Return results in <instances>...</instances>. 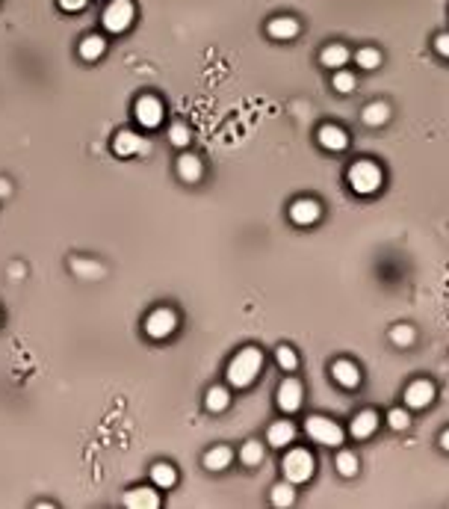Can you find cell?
<instances>
[{
  "label": "cell",
  "mask_w": 449,
  "mask_h": 509,
  "mask_svg": "<svg viewBox=\"0 0 449 509\" xmlns=\"http://www.w3.org/2000/svg\"><path fill=\"white\" fill-rule=\"evenodd\" d=\"M331 376H334V382L343 385V388H358L361 385V370L355 361H349V358H340L331 365Z\"/></svg>",
  "instance_id": "cell-12"
},
{
  "label": "cell",
  "mask_w": 449,
  "mask_h": 509,
  "mask_svg": "<svg viewBox=\"0 0 449 509\" xmlns=\"http://www.w3.org/2000/svg\"><path fill=\"white\" fill-rule=\"evenodd\" d=\"M431 400H435V385L428 379H414L405 388V406L408 408H426Z\"/></svg>",
  "instance_id": "cell-10"
},
{
  "label": "cell",
  "mask_w": 449,
  "mask_h": 509,
  "mask_svg": "<svg viewBox=\"0 0 449 509\" xmlns=\"http://www.w3.org/2000/svg\"><path fill=\"white\" fill-rule=\"evenodd\" d=\"M375 430H378V415L373 412V408H363V412H358L352 418V423H349V433H352L358 441L370 438Z\"/></svg>",
  "instance_id": "cell-14"
},
{
  "label": "cell",
  "mask_w": 449,
  "mask_h": 509,
  "mask_svg": "<svg viewBox=\"0 0 449 509\" xmlns=\"http://www.w3.org/2000/svg\"><path fill=\"white\" fill-rule=\"evenodd\" d=\"M331 86H334V92H340V95H349V92H355L358 77H355L352 72H346V69H337V72H334V80H331Z\"/></svg>",
  "instance_id": "cell-27"
},
{
  "label": "cell",
  "mask_w": 449,
  "mask_h": 509,
  "mask_svg": "<svg viewBox=\"0 0 449 509\" xmlns=\"http://www.w3.org/2000/svg\"><path fill=\"white\" fill-rule=\"evenodd\" d=\"M334 468L343 474V477H355L358 474V456L352 450H340L334 459Z\"/></svg>",
  "instance_id": "cell-28"
},
{
  "label": "cell",
  "mask_w": 449,
  "mask_h": 509,
  "mask_svg": "<svg viewBox=\"0 0 449 509\" xmlns=\"http://www.w3.org/2000/svg\"><path fill=\"white\" fill-rule=\"evenodd\" d=\"M302 403H305V388H302L298 379H284L278 385V408L281 412L293 415V412L302 408Z\"/></svg>",
  "instance_id": "cell-8"
},
{
  "label": "cell",
  "mask_w": 449,
  "mask_h": 509,
  "mask_svg": "<svg viewBox=\"0 0 449 509\" xmlns=\"http://www.w3.org/2000/svg\"><path fill=\"white\" fill-rule=\"evenodd\" d=\"M133 18H136V9H133V0H110V6L104 9V30L110 33H124Z\"/></svg>",
  "instance_id": "cell-5"
},
{
  "label": "cell",
  "mask_w": 449,
  "mask_h": 509,
  "mask_svg": "<svg viewBox=\"0 0 449 509\" xmlns=\"http://www.w3.org/2000/svg\"><path fill=\"white\" fill-rule=\"evenodd\" d=\"M240 462L243 465H248V468H255V465H260L263 462V445L260 441H245V445L240 447Z\"/></svg>",
  "instance_id": "cell-25"
},
{
  "label": "cell",
  "mask_w": 449,
  "mask_h": 509,
  "mask_svg": "<svg viewBox=\"0 0 449 509\" xmlns=\"http://www.w3.org/2000/svg\"><path fill=\"white\" fill-rule=\"evenodd\" d=\"M12 193V187H9V181L6 178H0V199H6V195Z\"/></svg>",
  "instance_id": "cell-37"
},
{
  "label": "cell",
  "mask_w": 449,
  "mask_h": 509,
  "mask_svg": "<svg viewBox=\"0 0 449 509\" xmlns=\"http://www.w3.org/2000/svg\"><path fill=\"white\" fill-rule=\"evenodd\" d=\"M284 480H290L293 486H302V483H308L310 477H313V471H317V462H313V456H310V450H305V447H293V450H287V456H284Z\"/></svg>",
  "instance_id": "cell-3"
},
{
  "label": "cell",
  "mask_w": 449,
  "mask_h": 509,
  "mask_svg": "<svg viewBox=\"0 0 449 509\" xmlns=\"http://www.w3.org/2000/svg\"><path fill=\"white\" fill-rule=\"evenodd\" d=\"M275 358H278V367L287 370V373H293V370L298 367V355H296V350H290V347H278V350H275Z\"/></svg>",
  "instance_id": "cell-32"
},
{
  "label": "cell",
  "mask_w": 449,
  "mask_h": 509,
  "mask_svg": "<svg viewBox=\"0 0 449 509\" xmlns=\"http://www.w3.org/2000/svg\"><path fill=\"white\" fill-rule=\"evenodd\" d=\"M390 119V107L385 101H373L363 107V125H370V127H381Z\"/></svg>",
  "instance_id": "cell-22"
},
{
  "label": "cell",
  "mask_w": 449,
  "mask_h": 509,
  "mask_svg": "<svg viewBox=\"0 0 449 509\" xmlns=\"http://www.w3.org/2000/svg\"><path fill=\"white\" fill-rule=\"evenodd\" d=\"M260 370H263V350L245 347V350H240L234 358H231L225 376H228V382L234 388H248L260 376Z\"/></svg>",
  "instance_id": "cell-1"
},
{
  "label": "cell",
  "mask_w": 449,
  "mask_h": 509,
  "mask_svg": "<svg viewBox=\"0 0 449 509\" xmlns=\"http://www.w3.org/2000/svg\"><path fill=\"white\" fill-rule=\"evenodd\" d=\"M231 459H234V450L219 445V447H213V450L204 453V468L207 471H225L231 465Z\"/></svg>",
  "instance_id": "cell-21"
},
{
  "label": "cell",
  "mask_w": 449,
  "mask_h": 509,
  "mask_svg": "<svg viewBox=\"0 0 449 509\" xmlns=\"http://www.w3.org/2000/svg\"><path fill=\"white\" fill-rule=\"evenodd\" d=\"M305 430H308V435L317 441V445H325V447H337V445H343V430L340 426L331 421V418H325V415H310L308 418V423H305Z\"/></svg>",
  "instance_id": "cell-4"
},
{
  "label": "cell",
  "mask_w": 449,
  "mask_h": 509,
  "mask_svg": "<svg viewBox=\"0 0 449 509\" xmlns=\"http://www.w3.org/2000/svg\"><path fill=\"white\" fill-rule=\"evenodd\" d=\"M177 175L184 178L187 184H195V181H202V175H204V163L195 154H180L177 157Z\"/></svg>",
  "instance_id": "cell-17"
},
{
  "label": "cell",
  "mask_w": 449,
  "mask_h": 509,
  "mask_svg": "<svg viewBox=\"0 0 449 509\" xmlns=\"http://www.w3.org/2000/svg\"><path fill=\"white\" fill-rule=\"evenodd\" d=\"M86 4H89V0H59V6H62L65 12H80Z\"/></svg>",
  "instance_id": "cell-36"
},
{
  "label": "cell",
  "mask_w": 449,
  "mask_h": 509,
  "mask_svg": "<svg viewBox=\"0 0 449 509\" xmlns=\"http://www.w3.org/2000/svg\"><path fill=\"white\" fill-rule=\"evenodd\" d=\"M317 137H320V145L328 151H346L349 149V134L337 125H322Z\"/></svg>",
  "instance_id": "cell-13"
},
{
  "label": "cell",
  "mask_w": 449,
  "mask_h": 509,
  "mask_svg": "<svg viewBox=\"0 0 449 509\" xmlns=\"http://www.w3.org/2000/svg\"><path fill=\"white\" fill-rule=\"evenodd\" d=\"M355 62L361 65L363 72H373L381 65V51H375V47H361V51L355 54Z\"/></svg>",
  "instance_id": "cell-29"
},
{
  "label": "cell",
  "mask_w": 449,
  "mask_h": 509,
  "mask_svg": "<svg viewBox=\"0 0 449 509\" xmlns=\"http://www.w3.org/2000/svg\"><path fill=\"white\" fill-rule=\"evenodd\" d=\"M293 438H296V426L290 421H278L269 426V433H266V441H269L272 447H287Z\"/></svg>",
  "instance_id": "cell-19"
},
{
  "label": "cell",
  "mask_w": 449,
  "mask_h": 509,
  "mask_svg": "<svg viewBox=\"0 0 449 509\" xmlns=\"http://www.w3.org/2000/svg\"><path fill=\"white\" fill-rule=\"evenodd\" d=\"M71 270L83 273L86 278H98V275H104V267H98V264H83V261H74V264H71Z\"/></svg>",
  "instance_id": "cell-34"
},
{
  "label": "cell",
  "mask_w": 449,
  "mask_h": 509,
  "mask_svg": "<svg viewBox=\"0 0 449 509\" xmlns=\"http://www.w3.org/2000/svg\"><path fill=\"white\" fill-rule=\"evenodd\" d=\"M169 139H172V145H177V149H184V145H189V139H192V130L184 122H175L169 127Z\"/></svg>",
  "instance_id": "cell-31"
},
{
  "label": "cell",
  "mask_w": 449,
  "mask_h": 509,
  "mask_svg": "<svg viewBox=\"0 0 449 509\" xmlns=\"http://www.w3.org/2000/svg\"><path fill=\"white\" fill-rule=\"evenodd\" d=\"M104 51H107L104 36H86L80 42V57L83 59H98V57H104Z\"/></svg>",
  "instance_id": "cell-24"
},
{
  "label": "cell",
  "mask_w": 449,
  "mask_h": 509,
  "mask_svg": "<svg viewBox=\"0 0 449 509\" xmlns=\"http://www.w3.org/2000/svg\"><path fill=\"white\" fill-rule=\"evenodd\" d=\"M204 406H207V412H213V415L225 412V408L231 406V391L225 385H213L207 391V397H204Z\"/></svg>",
  "instance_id": "cell-20"
},
{
  "label": "cell",
  "mask_w": 449,
  "mask_h": 509,
  "mask_svg": "<svg viewBox=\"0 0 449 509\" xmlns=\"http://www.w3.org/2000/svg\"><path fill=\"white\" fill-rule=\"evenodd\" d=\"M414 338H417V332H414V326H393L390 329V341L396 343V347H411Z\"/></svg>",
  "instance_id": "cell-30"
},
{
  "label": "cell",
  "mask_w": 449,
  "mask_h": 509,
  "mask_svg": "<svg viewBox=\"0 0 449 509\" xmlns=\"http://www.w3.org/2000/svg\"><path fill=\"white\" fill-rule=\"evenodd\" d=\"M349 59H352V54H349V47H346V45H340V42L325 45V47H322V54H320V62L325 65V69H331V72L343 69V65H346Z\"/></svg>",
  "instance_id": "cell-16"
},
{
  "label": "cell",
  "mask_w": 449,
  "mask_h": 509,
  "mask_svg": "<svg viewBox=\"0 0 449 509\" xmlns=\"http://www.w3.org/2000/svg\"><path fill=\"white\" fill-rule=\"evenodd\" d=\"M112 151L119 154V157L148 154V151H151V142L142 139L139 134H133V130H122V134H115V139H112Z\"/></svg>",
  "instance_id": "cell-9"
},
{
  "label": "cell",
  "mask_w": 449,
  "mask_h": 509,
  "mask_svg": "<svg viewBox=\"0 0 449 509\" xmlns=\"http://www.w3.org/2000/svg\"><path fill=\"white\" fill-rule=\"evenodd\" d=\"M151 480H154L157 488H172V486L177 483V471H175V465H169V462H157V465L151 468Z\"/></svg>",
  "instance_id": "cell-23"
},
{
  "label": "cell",
  "mask_w": 449,
  "mask_h": 509,
  "mask_svg": "<svg viewBox=\"0 0 449 509\" xmlns=\"http://www.w3.org/2000/svg\"><path fill=\"white\" fill-rule=\"evenodd\" d=\"M124 506L127 509H157L160 506V495H157L154 488H145V486L130 488L127 495H124Z\"/></svg>",
  "instance_id": "cell-15"
},
{
  "label": "cell",
  "mask_w": 449,
  "mask_h": 509,
  "mask_svg": "<svg viewBox=\"0 0 449 509\" xmlns=\"http://www.w3.org/2000/svg\"><path fill=\"white\" fill-rule=\"evenodd\" d=\"M435 51L449 59V33H441V36L435 39Z\"/></svg>",
  "instance_id": "cell-35"
},
{
  "label": "cell",
  "mask_w": 449,
  "mask_h": 509,
  "mask_svg": "<svg viewBox=\"0 0 449 509\" xmlns=\"http://www.w3.org/2000/svg\"><path fill=\"white\" fill-rule=\"evenodd\" d=\"M387 423L393 426V430L402 433V430H408V426H411V415L405 412V408H390V412H387Z\"/></svg>",
  "instance_id": "cell-33"
},
{
  "label": "cell",
  "mask_w": 449,
  "mask_h": 509,
  "mask_svg": "<svg viewBox=\"0 0 449 509\" xmlns=\"http://www.w3.org/2000/svg\"><path fill=\"white\" fill-rule=\"evenodd\" d=\"M385 184V172H381L378 163L373 160H355L349 166V187H352L358 195H373L381 190Z\"/></svg>",
  "instance_id": "cell-2"
},
{
  "label": "cell",
  "mask_w": 449,
  "mask_h": 509,
  "mask_svg": "<svg viewBox=\"0 0 449 509\" xmlns=\"http://www.w3.org/2000/svg\"><path fill=\"white\" fill-rule=\"evenodd\" d=\"M293 501H296V488H293L290 480L272 486V503H275V506L284 509V506H293Z\"/></svg>",
  "instance_id": "cell-26"
},
{
  "label": "cell",
  "mask_w": 449,
  "mask_h": 509,
  "mask_svg": "<svg viewBox=\"0 0 449 509\" xmlns=\"http://www.w3.org/2000/svg\"><path fill=\"white\" fill-rule=\"evenodd\" d=\"M441 447H443V450H446V453H449V430H446V433H443V435H441Z\"/></svg>",
  "instance_id": "cell-38"
},
{
  "label": "cell",
  "mask_w": 449,
  "mask_h": 509,
  "mask_svg": "<svg viewBox=\"0 0 449 509\" xmlns=\"http://www.w3.org/2000/svg\"><path fill=\"white\" fill-rule=\"evenodd\" d=\"M133 113H136V122H139L145 130L160 127L163 119H165L163 101H160V98H154V95H142L139 101H136V107H133Z\"/></svg>",
  "instance_id": "cell-7"
},
{
  "label": "cell",
  "mask_w": 449,
  "mask_h": 509,
  "mask_svg": "<svg viewBox=\"0 0 449 509\" xmlns=\"http://www.w3.org/2000/svg\"><path fill=\"white\" fill-rule=\"evenodd\" d=\"M320 217H322V207L317 199H296L290 205V219L296 225H313Z\"/></svg>",
  "instance_id": "cell-11"
},
{
  "label": "cell",
  "mask_w": 449,
  "mask_h": 509,
  "mask_svg": "<svg viewBox=\"0 0 449 509\" xmlns=\"http://www.w3.org/2000/svg\"><path fill=\"white\" fill-rule=\"evenodd\" d=\"M298 30H302V27H298V21L290 18V15H281V18H272V21H269V36H272V39H281V42L296 39Z\"/></svg>",
  "instance_id": "cell-18"
},
{
  "label": "cell",
  "mask_w": 449,
  "mask_h": 509,
  "mask_svg": "<svg viewBox=\"0 0 449 509\" xmlns=\"http://www.w3.org/2000/svg\"><path fill=\"white\" fill-rule=\"evenodd\" d=\"M175 329H177V314H175L172 308H157V311H151V314H148V320H145V335L154 338V341L169 338Z\"/></svg>",
  "instance_id": "cell-6"
}]
</instances>
